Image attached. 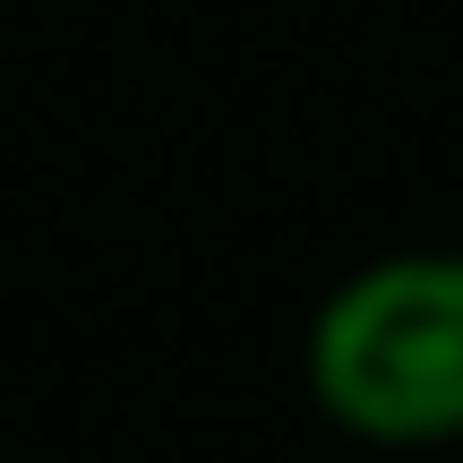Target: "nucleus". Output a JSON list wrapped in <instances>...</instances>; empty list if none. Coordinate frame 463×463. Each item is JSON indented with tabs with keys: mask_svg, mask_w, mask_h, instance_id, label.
I'll use <instances>...</instances> for the list:
<instances>
[{
	"mask_svg": "<svg viewBox=\"0 0 463 463\" xmlns=\"http://www.w3.org/2000/svg\"><path fill=\"white\" fill-rule=\"evenodd\" d=\"M317 412L361 447L463 438V249H386L352 266L300 344Z\"/></svg>",
	"mask_w": 463,
	"mask_h": 463,
	"instance_id": "nucleus-1",
	"label": "nucleus"
}]
</instances>
